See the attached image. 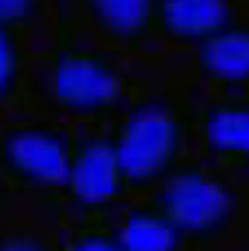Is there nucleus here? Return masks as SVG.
<instances>
[{
	"mask_svg": "<svg viewBox=\"0 0 249 251\" xmlns=\"http://www.w3.org/2000/svg\"><path fill=\"white\" fill-rule=\"evenodd\" d=\"M198 103L170 96L129 100L112 124L132 198L151 195L189 158Z\"/></svg>",
	"mask_w": 249,
	"mask_h": 251,
	"instance_id": "1",
	"label": "nucleus"
},
{
	"mask_svg": "<svg viewBox=\"0 0 249 251\" xmlns=\"http://www.w3.org/2000/svg\"><path fill=\"white\" fill-rule=\"evenodd\" d=\"M43 92L68 117L102 124L129 102V75L122 53L105 46L69 45L53 52L43 67Z\"/></svg>",
	"mask_w": 249,
	"mask_h": 251,
	"instance_id": "2",
	"label": "nucleus"
},
{
	"mask_svg": "<svg viewBox=\"0 0 249 251\" xmlns=\"http://www.w3.org/2000/svg\"><path fill=\"white\" fill-rule=\"evenodd\" d=\"M183 235L189 251H214L233 229L239 194L228 172L189 157L148 195Z\"/></svg>",
	"mask_w": 249,
	"mask_h": 251,
	"instance_id": "3",
	"label": "nucleus"
},
{
	"mask_svg": "<svg viewBox=\"0 0 249 251\" xmlns=\"http://www.w3.org/2000/svg\"><path fill=\"white\" fill-rule=\"evenodd\" d=\"M74 133L39 118L0 124V176L34 192L64 191Z\"/></svg>",
	"mask_w": 249,
	"mask_h": 251,
	"instance_id": "4",
	"label": "nucleus"
},
{
	"mask_svg": "<svg viewBox=\"0 0 249 251\" xmlns=\"http://www.w3.org/2000/svg\"><path fill=\"white\" fill-rule=\"evenodd\" d=\"M64 191L83 217L111 214L132 198L112 126L96 124L74 133Z\"/></svg>",
	"mask_w": 249,
	"mask_h": 251,
	"instance_id": "5",
	"label": "nucleus"
},
{
	"mask_svg": "<svg viewBox=\"0 0 249 251\" xmlns=\"http://www.w3.org/2000/svg\"><path fill=\"white\" fill-rule=\"evenodd\" d=\"M199 158L224 172L249 169V93H209L196 105Z\"/></svg>",
	"mask_w": 249,
	"mask_h": 251,
	"instance_id": "6",
	"label": "nucleus"
},
{
	"mask_svg": "<svg viewBox=\"0 0 249 251\" xmlns=\"http://www.w3.org/2000/svg\"><path fill=\"white\" fill-rule=\"evenodd\" d=\"M93 30L119 53H143L159 39V0H81Z\"/></svg>",
	"mask_w": 249,
	"mask_h": 251,
	"instance_id": "7",
	"label": "nucleus"
},
{
	"mask_svg": "<svg viewBox=\"0 0 249 251\" xmlns=\"http://www.w3.org/2000/svg\"><path fill=\"white\" fill-rule=\"evenodd\" d=\"M195 67L211 93H249V18H239L195 48Z\"/></svg>",
	"mask_w": 249,
	"mask_h": 251,
	"instance_id": "8",
	"label": "nucleus"
},
{
	"mask_svg": "<svg viewBox=\"0 0 249 251\" xmlns=\"http://www.w3.org/2000/svg\"><path fill=\"white\" fill-rule=\"evenodd\" d=\"M242 17L240 0H159V39L195 49Z\"/></svg>",
	"mask_w": 249,
	"mask_h": 251,
	"instance_id": "9",
	"label": "nucleus"
},
{
	"mask_svg": "<svg viewBox=\"0 0 249 251\" xmlns=\"http://www.w3.org/2000/svg\"><path fill=\"white\" fill-rule=\"evenodd\" d=\"M115 226L126 251H189L183 235L149 197L124 202Z\"/></svg>",
	"mask_w": 249,
	"mask_h": 251,
	"instance_id": "10",
	"label": "nucleus"
},
{
	"mask_svg": "<svg viewBox=\"0 0 249 251\" xmlns=\"http://www.w3.org/2000/svg\"><path fill=\"white\" fill-rule=\"evenodd\" d=\"M61 251H126L119 241L115 217L111 214L83 217L68 235Z\"/></svg>",
	"mask_w": 249,
	"mask_h": 251,
	"instance_id": "11",
	"label": "nucleus"
},
{
	"mask_svg": "<svg viewBox=\"0 0 249 251\" xmlns=\"http://www.w3.org/2000/svg\"><path fill=\"white\" fill-rule=\"evenodd\" d=\"M25 74V52L21 33L0 27V103L11 99Z\"/></svg>",
	"mask_w": 249,
	"mask_h": 251,
	"instance_id": "12",
	"label": "nucleus"
},
{
	"mask_svg": "<svg viewBox=\"0 0 249 251\" xmlns=\"http://www.w3.org/2000/svg\"><path fill=\"white\" fill-rule=\"evenodd\" d=\"M47 8V0H0V27L24 30L34 27Z\"/></svg>",
	"mask_w": 249,
	"mask_h": 251,
	"instance_id": "13",
	"label": "nucleus"
},
{
	"mask_svg": "<svg viewBox=\"0 0 249 251\" xmlns=\"http://www.w3.org/2000/svg\"><path fill=\"white\" fill-rule=\"evenodd\" d=\"M0 251H61V247L43 232L8 229L0 232Z\"/></svg>",
	"mask_w": 249,
	"mask_h": 251,
	"instance_id": "14",
	"label": "nucleus"
},
{
	"mask_svg": "<svg viewBox=\"0 0 249 251\" xmlns=\"http://www.w3.org/2000/svg\"><path fill=\"white\" fill-rule=\"evenodd\" d=\"M240 3H242V8L249 12V0H240Z\"/></svg>",
	"mask_w": 249,
	"mask_h": 251,
	"instance_id": "15",
	"label": "nucleus"
}]
</instances>
